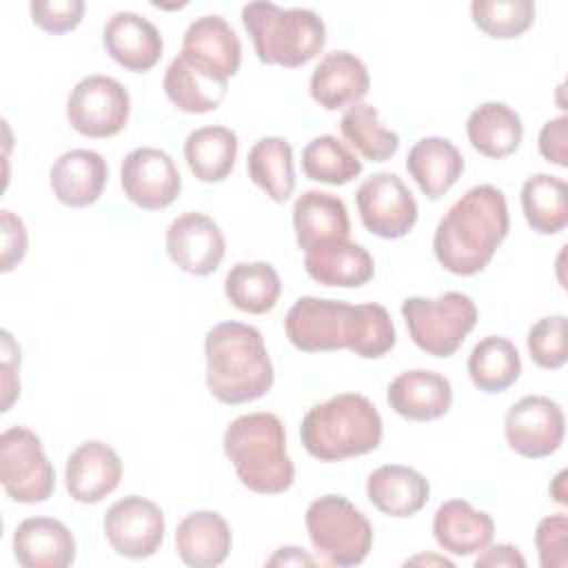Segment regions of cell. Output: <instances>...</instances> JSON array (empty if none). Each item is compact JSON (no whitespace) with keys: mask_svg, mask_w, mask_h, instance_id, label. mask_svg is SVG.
<instances>
[{"mask_svg":"<svg viewBox=\"0 0 568 568\" xmlns=\"http://www.w3.org/2000/svg\"><path fill=\"white\" fill-rule=\"evenodd\" d=\"M288 342L304 353L342 351L377 359L395 346V326L382 304H348L326 297H300L284 317Z\"/></svg>","mask_w":568,"mask_h":568,"instance_id":"6da1fadb","label":"cell"},{"mask_svg":"<svg viewBox=\"0 0 568 568\" xmlns=\"http://www.w3.org/2000/svg\"><path fill=\"white\" fill-rule=\"evenodd\" d=\"M508 229L506 195L493 184L473 186L439 220L435 257L453 275H475L488 266Z\"/></svg>","mask_w":568,"mask_h":568,"instance_id":"7a4b0ae2","label":"cell"},{"mask_svg":"<svg viewBox=\"0 0 568 568\" xmlns=\"http://www.w3.org/2000/svg\"><path fill=\"white\" fill-rule=\"evenodd\" d=\"M206 388L229 406L255 402L273 386V362L262 333L242 322H220L204 337Z\"/></svg>","mask_w":568,"mask_h":568,"instance_id":"3957f363","label":"cell"},{"mask_svg":"<svg viewBox=\"0 0 568 568\" xmlns=\"http://www.w3.org/2000/svg\"><path fill=\"white\" fill-rule=\"evenodd\" d=\"M384 424L373 402L359 393H339L308 408L300 437L306 453L320 462H342L375 450Z\"/></svg>","mask_w":568,"mask_h":568,"instance_id":"277c9868","label":"cell"},{"mask_svg":"<svg viewBox=\"0 0 568 568\" xmlns=\"http://www.w3.org/2000/svg\"><path fill=\"white\" fill-rule=\"evenodd\" d=\"M224 453L242 486L253 493L280 495L293 486L295 466L286 453L284 424L273 413L235 417L224 433Z\"/></svg>","mask_w":568,"mask_h":568,"instance_id":"5b68a950","label":"cell"},{"mask_svg":"<svg viewBox=\"0 0 568 568\" xmlns=\"http://www.w3.org/2000/svg\"><path fill=\"white\" fill-rule=\"evenodd\" d=\"M242 24L264 64L295 69L311 62L326 44V24L313 9H282L257 0L242 7Z\"/></svg>","mask_w":568,"mask_h":568,"instance_id":"8992f818","label":"cell"},{"mask_svg":"<svg viewBox=\"0 0 568 568\" xmlns=\"http://www.w3.org/2000/svg\"><path fill=\"white\" fill-rule=\"evenodd\" d=\"M306 530L315 552L331 566H359L373 546L368 517L346 497L324 495L308 504Z\"/></svg>","mask_w":568,"mask_h":568,"instance_id":"52a82bcc","label":"cell"},{"mask_svg":"<svg viewBox=\"0 0 568 568\" xmlns=\"http://www.w3.org/2000/svg\"><path fill=\"white\" fill-rule=\"evenodd\" d=\"M402 317L417 348L433 357H450L475 328L477 306L466 293L448 291L435 300H404Z\"/></svg>","mask_w":568,"mask_h":568,"instance_id":"ba28073f","label":"cell"},{"mask_svg":"<svg viewBox=\"0 0 568 568\" xmlns=\"http://www.w3.org/2000/svg\"><path fill=\"white\" fill-rule=\"evenodd\" d=\"M0 481L18 504H40L51 497L55 473L31 428L11 426L0 435Z\"/></svg>","mask_w":568,"mask_h":568,"instance_id":"9c48e42d","label":"cell"},{"mask_svg":"<svg viewBox=\"0 0 568 568\" xmlns=\"http://www.w3.org/2000/svg\"><path fill=\"white\" fill-rule=\"evenodd\" d=\"M131 111L129 91L111 75L82 78L67 98V120L84 138H113L126 122Z\"/></svg>","mask_w":568,"mask_h":568,"instance_id":"30bf717a","label":"cell"},{"mask_svg":"<svg viewBox=\"0 0 568 568\" xmlns=\"http://www.w3.org/2000/svg\"><path fill=\"white\" fill-rule=\"evenodd\" d=\"M359 220L377 237H404L417 222V202L410 189L390 171L366 178L355 193Z\"/></svg>","mask_w":568,"mask_h":568,"instance_id":"8fae6325","label":"cell"},{"mask_svg":"<svg viewBox=\"0 0 568 568\" xmlns=\"http://www.w3.org/2000/svg\"><path fill=\"white\" fill-rule=\"evenodd\" d=\"M508 446L528 459H541L559 450L566 433L561 406L546 395H526L504 417Z\"/></svg>","mask_w":568,"mask_h":568,"instance_id":"7c38bea8","label":"cell"},{"mask_svg":"<svg viewBox=\"0 0 568 568\" xmlns=\"http://www.w3.org/2000/svg\"><path fill=\"white\" fill-rule=\"evenodd\" d=\"M120 184L129 202L144 211L171 206L182 191V178L173 158L153 146H140L124 155Z\"/></svg>","mask_w":568,"mask_h":568,"instance_id":"4fadbf2b","label":"cell"},{"mask_svg":"<svg viewBox=\"0 0 568 568\" xmlns=\"http://www.w3.org/2000/svg\"><path fill=\"white\" fill-rule=\"evenodd\" d=\"M109 546L126 559H146L164 539V513L146 497L129 495L109 506L104 515Z\"/></svg>","mask_w":568,"mask_h":568,"instance_id":"5bb4252c","label":"cell"},{"mask_svg":"<svg viewBox=\"0 0 568 568\" xmlns=\"http://www.w3.org/2000/svg\"><path fill=\"white\" fill-rule=\"evenodd\" d=\"M166 253L180 271L211 275L224 260L226 240L213 217L200 211H186L166 229Z\"/></svg>","mask_w":568,"mask_h":568,"instance_id":"9a60e30c","label":"cell"},{"mask_svg":"<svg viewBox=\"0 0 568 568\" xmlns=\"http://www.w3.org/2000/svg\"><path fill=\"white\" fill-rule=\"evenodd\" d=\"M180 55L204 73L229 82L240 69L242 42L222 16H202L186 27Z\"/></svg>","mask_w":568,"mask_h":568,"instance_id":"2e32d148","label":"cell"},{"mask_svg":"<svg viewBox=\"0 0 568 568\" xmlns=\"http://www.w3.org/2000/svg\"><path fill=\"white\" fill-rule=\"evenodd\" d=\"M122 479V459L104 442L91 439L80 444L69 457L64 481L71 499L80 504H98L111 495Z\"/></svg>","mask_w":568,"mask_h":568,"instance_id":"e0dca14e","label":"cell"},{"mask_svg":"<svg viewBox=\"0 0 568 568\" xmlns=\"http://www.w3.org/2000/svg\"><path fill=\"white\" fill-rule=\"evenodd\" d=\"M102 44L113 62L135 73L153 69L164 49L155 24L135 11L113 13L104 24Z\"/></svg>","mask_w":568,"mask_h":568,"instance_id":"ac0fdd59","label":"cell"},{"mask_svg":"<svg viewBox=\"0 0 568 568\" xmlns=\"http://www.w3.org/2000/svg\"><path fill=\"white\" fill-rule=\"evenodd\" d=\"M371 87L366 64L351 51H331L311 73V98L326 111L357 104Z\"/></svg>","mask_w":568,"mask_h":568,"instance_id":"d6986e66","label":"cell"},{"mask_svg":"<svg viewBox=\"0 0 568 568\" xmlns=\"http://www.w3.org/2000/svg\"><path fill=\"white\" fill-rule=\"evenodd\" d=\"M75 550L73 532L53 517H29L13 532V557L22 568H67Z\"/></svg>","mask_w":568,"mask_h":568,"instance_id":"ffe728a7","label":"cell"},{"mask_svg":"<svg viewBox=\"0 0 568 568\" xmlns=\"http://www.w3.org/2000/svg\"><path fill=\"white\" fill-rule=\"evenodd\" d=\"M386 399L397 415L413 422H430L448 413L453 404V386L448 377L435 371L413 368L399 373L388 384Z\"/></svg>","mask_w":568,"mask_h":568,"instance_id":"44dd1931","label":"cell"},{"mask_svg":"<svg viewBox=\"0 0 568 568\" xmlns=\"http://www.w3.org/2000/svg\"><path fill=\"white\" fill-rule=\"evenodd\" d=\"M293 226L297 246L306 253L320 244L348 240L351 220L342 197L308 189L293 204Z\"/></svg>","mask_w":568,"mask_h":568,"instance_id":"7402d4cb","label":"cell"},{"mask_svg":"<svg viewBox=\"0 0 568 568\" xmlns=\"http://www.w3.org/2000/svg\"><path fill=\"white\" fill-rule=\"evenodd\" d=\"M106 178L109 169L104 158L98 151L89 149H71L62 153L49 171L53 195L62 204L73 209L98 202L104 191Z\"/></svg>","mask_w":568,"mask_h":568,"instance_id":"603a6c76","label":"cell"},{"mask_svg":"<svg viewBox=\"0 0 568 568\" xmlns=\"http://www.w3.org/2000/svg\"><path fill=\"white\" fill-rule=\"evenodd\" d=\"M306 273L324 286L359 288L375 275L373 255L357 242L339 240L304 253Z\"/></svg>","mask_w":568,"mask_h":568,"instance_id":"cb8c5ba5","label":"cell"},{"mask_svg":"<svg viewBox=\"0 0 568 568\" xmlns=\"http://www.w3.org/2000/svg\"><path fill=\"white\" fill-rule=\"evenodd\" d=\"M433 535L444 552L468 557L493 541L495 521L488 513L475 510L466 499H448L433 517Z\"/></svg>","mask_w":568,"mask_h":568,"instance_id":"d4e9b609","label":"cell"},{"mask_svg":"<svg viewBox=\"0 0 568 568\" xmlns=\"http://www.w3.org/2000/svg\"><path fill=\"white\" fill-rule=\"evenodd\" d=\"M366 495L371 504L388 517H413L426 506L430 484L410 466L384 464L368 475Z\"/></svg>","mask_w":568,"mask_h":568,"instance_id":"484cf974","label":"cell"},{"mask_svg":"<svg viewBox=\"0 0 568 568\" xmlns=\"http://www.w3.org/2000/svg\"><path fill=\"white\" fill-rule=\"evenodd\" d=\"M231 528L215 510H195L175 528L178 557L191 568H215L231 552Z\"/></svg>","mask_w":568,"mask_h":568,"instance_id":"4316f807","label":"cell"},{"mask_svg":"<svg viewBox=\"0 0 568 568\" xmlns=\"http://www.w3.org/2000/svg\"><path fill=\"white\" fill-rule=\"evenodd\" d=\"M406 171L426 197L437 200L462 178L464 158L450 140L430 135L410 146Z\"/></svg>","mask_w":568,"mask_h":568,"instance_id":"83f0119b","label":"cell"},{"mask_svg":"<svg viewBox=\"0 0 568 568\" xmlns=\"http://www.w3.org/2000/svg\"><path fill=\"white\" fill-rule=\"evenodd\" d=\"M470 146L493 160L513 155L524 138L521 118L504 102H484L466 120Z\"/></svg>","mask_w":568,"mask_h":568,"instance_id":"f1b7e54d","label":"cell"},{"mask_svg":"<svg viewBox=\"0 0 568 568\" xmlns=\"http://www.w3.org/2000/svg\"><path fill=\"white\" fill-rule=\"evenodd\" d=\"M166 98L184 113H209L220 106L226 95L229 82L217 80L202 69L175 55L164 71L162 80Z\"/></svg>","mask_w":568,"mask_h":568,"instance_id":"f546056e","label":"cell"},{"mask_svg":"<svg viewBox=\"0 0 568 568\" xmlns=\"http://www.w3.org/2000/svg\"><path fill=\"white\" fill-rule=\"evenodd\" d=\"M282 293L277 271L268 262H237L224 277L226 300L244 313L264 315L273 311Z\"/></svg>","mask_w":568,"mask_h":568,"instance_id":"4dcf8cb0","label":"cell"},{"mask_svg":"<svg viewBox=\"0 0 568 568\" xmlns=\"http://www.w3.org/2000/svg\"><path fill=\"white\" fill-rule=\"evenodd\" d=\"M184 158L200 182H222L235 166L237 135L226 126H202L189 133Z\"/></svg>","mask_w":568,"mask_h":568,"instance_id":"1f68e13d","label":"cell"},{"mask_svg":"<svg viewBox=\"0 0 568 568\" xmlns=\"http://www.w3.org/2000/svg\"><path fill=\"white\" fill-rule=\"evenodd\" d=\"M248 178L260 186L273 202H286L295 191L293 146L284 138L257 140L246 158Z\"/></svg>","mask_w":568,"mask_h":568,"instance_id":"d6a6232c","label":"cell"},{"mask_svg":"<svg viewBox=\"0 0 568 568\" xmlns=\"http://www.w3.org/2000/svg\"><path fill=\"white\" fill-rule=\"evenodd\" d=\"M521 211L532 231L561 233L568 224V186L550 173H535L521 186Z\"/></svg>","mask_w":568,"mask_h":568,"instance_id":"836d02e7","label":"cell"},{"mask_svg":"<svg viewBox=\"0 0 568 568\" xmlns=\"http://www.w3.org/2000/svg\"><path fill=\"white\" fill-rule=\"evenodd\" d=\"M519 373L521 357L508 337H484L468 355L470 382L484 393H501L510 388L519 379Z\"/></svg>","mask_w":568,"mask_h":568,"instance_id":"e575fe53","label":"cell"},{"mask_svg":"<svg viewBox=\"0 0 568 568\" xmlns=\"http://www.w3.org/2000/svg\"><path fill=\"white\" fill-rule=\"evenodd\" d=\"M339 131L359 155L373 162L390 160L399 149V135L379 122L373 104L357 102L348 106L339 120Z\"/></svg>","mask_w":568,"mask_h":568,"instance_id":"d590c367","label":"cell"},{"mask_svg":"<svg viewBox=\"0 0 568 568\" xmlns=\"http://www.w3.org/2000/svg\"><path fill=\"white\" fill-rule=\"evenodd\" d=\"M302 171L315 182L342 186L362 173V160L335 135H317L302 151Z\"/></svg>","mask_w":568,"mask_h":568,"instance_id":"8d00e7d4","label":"cell"},{"mask_svg":"<svg viewBox=\"0 0 568 568\" xmlns=\"http://www.w3.org/2000/svg\"><path fill=\"white\" fill-rule=\"evenodd\" d=\"M473 22L479 31L497 40H510L532 27L535 2L530 0H475Z\"/></svg>","mask_w":568,"mask_h":568,"instance_id":"74e56055","label":"cell"},{"mask_svg":"<svg viewBox=\"0 0 568 568\" xmlns=\"http://www.w3.org/2000/svg\"><path fill=\"white\" fill-rule=\"evenodd\" d=\"M526 346L530 359L548 371L561 368L568 359V344H566V315H550L539 320L530 326Z\"/></svg>","mask_w":568,"mask_h":568,"instance_id":"f35d334b","label":"cell"},{"mask_svg":"<svg viewBox=\"0 0 568 568\" xmlns=\"http://www.w3.org/2000/svg\"><path fill=\"white\" fill-rule=\"evenodd\" d=\"M535 544L541 568L568 566V517L564 513L548 515L537 524Z\"/></svg>","mask_w":568,"mask_h":568,"instance_id":"ab89813d","label":"cell"},{"mask_svg":"<svg viewBox=\"0 0 568 568\" xmlns=\"http://www.w3.org/2000/svg\"><path fill=\"white\" fill-rule=\"evenodd\" d=\"M84 9L82 0H33L29 4L33 24L53 36L73 31L82 22Z\"/></svg>","mask_w":568,"mask_h":568,"instance_id":"60d3db41","label":"cell"},{"mask_svg":"<svg viewBox=\"0 0 568 568\" xmlns=\"http://www.w3.org/2000/svg\"><path fill=\"white\" fill-rule=\"evenodd\" d=\"M0 229H2L0 271L9 273L24 260L27 246H29V235H27L24 222L7 209L0 211Z\"/></svg>","mask_w":568,"mask_h":568,"instance_id":"b9f144b4","label":"cell"},{"mask_svg":"<svg viewBox=\"0 0 568 568\" xmlns=\"http://www.w3.org/2000/svg\"><path fill=\"white\" fill-rule=\"evenodd\" d=\"M566 140H568V118L559 115L555 120H548L539 131V140H537L539 153L548 162L566 169L568 166V144H566Z\"/></svg>","mask_w":568,"mask_h":568,"instance_id":"7bdbcfd3","label":"cell"},{"mask_svg":"<svg viewBox=\"0 0 568 568\" xmlns=\"http://www.w3.org/2000/svg\"><path fill=\"white\" fill-rule=\"evenodd\" d=\"M20 346L13 342L9 331H2V410H9L13 399L20 395Z\"/></svg>","mask_w":568,"mask_h":568,"instance_id":"ee69618b","label":"cell"},{"mask_svg":"<svg viewBox=\"0 0 568 568\" xmlns=\"http://www.w3.org/2000/svg\"><path fill=\"white\" fill-rule=\"evenodd\" d=\"M526 559L513 544H497L486 546L479 550V557L475 559V568H524Z\"/></svg>","mask_w":568,"mask_h":568,"instance_id":"f6af8a7d","label":"cell"},{"mask_svg":"<svg viewBox=\"0 0 568 568\" xmlns=\"http://www.w3.org/2000/svg\"><path fill=\"white\" fill-rule=\"evenodd\" d=\"M266 564L268 566H313L315 559L297 546H282L275 550V555Z\"/></svg>","mask_w":568,"mask_h":568,"instance_id":"bcb514c9","label":"cell"},{"mask_svg":"<svg viewBox=\"0 0 568 568\" xmlns=\"http://www.w3.org/2000/svg\"><path fill=\"white\" fill-rule=\"evenodd\" d=\"M564 481H566V470H561V473L555 477L552 488H550L555 501H559V504H566V501H568V493L564 490Z\"/></svg>","mask_w":568,"mask_h":568,"instance_id":"7dc6e473","label":"cell"},{"mask_svg":"<svg viewBox=\"0 0 568 568\" xmlns=\"http://www.w3.org/2000/svg\"><path fill=\"white\" fill-rule=\"evenodd\" d=\"M406 564H435V566H446V568H453V561L446 559V557H435V555H417L413 559H408Z\"/></svg>","mask_w":568,"mask_h":568,"instance_id":"c3c4849f","label":"cell"}]
</instances>
